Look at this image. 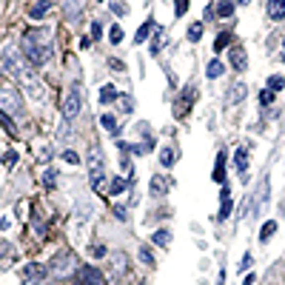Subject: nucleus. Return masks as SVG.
I'll return each instance as SVG.
<instances>
[{"instance_id": "obj_2", "label": "nucleus", "mask_w": 285, "mask_h": 285, "mask_svg": "<svg viewBox=\"0 0 285 285\" xmlns=\"http://www.w3.org/2000/svg\"><path fill=\"white\" fill-rule=\"evenodd\" d=\"M55 55V32L52 29H29L23 34V57L32 68H43Z\"/></svg>"}, {"instance_id": "obj_12", "label": "nucleus", "mask_w": 285, "mask_h": 285, "mask_svg": "<svg viewBox=\"0 0 285 285\" xmlns=\"http://www.w3.org/2000/svg\"><path fill=\"white\" fill-rule=\"evenodd\" d=\"M194 94H197V91H194V86H188V89L180 94V100H177V106H174V114H177V117H182V114L188 112V106H191V97H194Z\"/></svg>"}, {"instance_id": "obj_37", "label": "nucleus", "mask_w": 285, "mask_h": 285, "mask_svg": "<svg viewBox=\"0 0 285 285\" xmlns=\"http://www.w3.org/2000/svg\"><path fill=\"white\" fill-rule=\"evenodd\" d=\"M109 40H112V43H120V40H123V29H120V26H112V32H109Z\"/></svg>"}, {"instance_id": "obj_4", "label": "nucleus", "mask_w": 285, "mask_h": 285, "mask_svg": "<svg viewBox=\"0 0 285 285\" xmlns=\"http://www.w3.org/2000/svg\"><path fill=\"white\" fill-rule=\"evenodd\" d=\"M86 166H89V180L94 191H103L106 185V157H103L97 148H89V157H86Z\"/></svg>"}, {"instance_id": "obj_6", "label": "nucleus", "mask_w": 285, "mask_h": 285, "mask_svg": "<svg viewBox=\"0 0 285 285\" xmlns=\"http://www.w3.org/2000/svg\"><path fill=\"white\" fill-rule=\"evenodd\" d=\"M74 285H106V277L94 265H80L74 271Z\"/></svg>"}, {"instance_id": "obj_16", "label": "nucleus", "mask_w": 285, "mask_h": 285, "mask_svg": "<svg viewBox=\"0 0 285 285\" xmlns=\"http://www.w3.org/2000/svg\"><path fill=\"white\" fill-rule=\"evenodd\" d=\"M223 205H220V214H217V220L223 223V220H228V214H231V208H234V203H231V194H228V188H223Z\"/></svg>"}, {"instance_id": "obj_43", "label": "nucleus", "mask_w": 285, "mask_h": 285, "mask_svg": "<svg viewBox=\"0 0 285 285\" xmlns=\"http://www.w3.org/2000/svg\"><path fill=\"white\" fill-rule=\"evenodd\" d=\"M91 257H106V248L103 245H91Z\"/></svg>"}, {"instance_id": "obj_15", "label": "nucleus", "mask_w": 285, "mask_h": 285, "mask_svg": "<svg viewBox=\"0 0 285 285\" xmlns=\"http://www.w3.org/2000/svg\"><path fill=\"white\" fill-rule=\"evenodd\" d=\"M268 17H271V20H283L285 17V0H268Z\"/></svg>"}, {"instance_id": "obj_17", "label": "nucleus", "mask_w": 285, "mask_h": 285, "mask_svg": "<svg viewBox=\"0 0 285 285\" xmlns=\"http://www.w3.org/2000/svg\"><path fill=\"white\" fill-rule=\"evenodd\" d=\"M231 66L237 71H245L248 68V60H245V52L242 49H231Z\"/></svg>"}, {"instance_id": "obj_23", "label": "nucleus", "mask_w": 285, "mask_h": 285, "mask_svg": "<svg viewBox=\"0 0 285 285\" xmlns=\"http://www.w3.org/2000/svg\"><path fill=\"white\" fill-rule=\"evenodd\" d=\"M274 234H277V223H274V220H268V223L260 228V239H262V242H268Z\"/></svg>"}, {"instance_id": "obj_42", "label": "nucleus", "mask_w": 285, "mask_h": 285, "mask_svg": "<svg viewBox=\"0 0 285 285\" xmlns=\"http://www.w3.org/2000/svg\"><path fill=\"white\" fill-rule=\"evenodd\" d=\"M114 214H117V220L128 223V211H125V208H120V205H117V208H114Z\"/></svg>"}, {"instance_id": "obj_32", "label": "nucleus", "mask_w": 285, "mask_h": 285, "mask_svg": "<svg viewBox=\"0 0 285 285\" xmlns=\"http://www.w3.org/2000/svg\"><path fill=\"white\" fill-rule=\"evenodd\" d=\"M55 180H57L55 169H46V174H43V185H46V188H55Z\"/></svg>"}, {"instance_id": "obj_26", "label": "nucleus", "mask_w": 285, "mask_h": 285, "mask_svg": "<svg viewBox=\"0 0 285 285\" xmlns=\"http://www.w3.org/2000/svg\"><path fill=\"white\" fill-rule=\"evenodd\" d=\"M151 194H154V197H163V194H166V180H163V177H151Z\"/></svg>"}, {"instance_id": "obj_41", "label": "nucleus", "mask_w": 285, "mask_h": 285, "mask_svg": "<svg viewBox=\"0 0 285 285\" xmlns=\"http://www.w3.org/2000/svg\"><path fill=\"white\" fill-rule=\"evenodd\" d=\"M174 3H177V17H180V14H185V9H188V0H174Z\"/></svg>"}, {"instance_id": "obj_7", "label": "nucleus", "mask_w": 285, "mask_h": 285, "mask_svg": "<svg viewBox=\"0 0 285 285\" xmlns=\"http://www.w3.org/2000/svg\"><path fill=\"white\" fill-rule=\"evenodd\" d=\"M49 271L57 274V277H66V274L74 271V262H71V254L68 251H60L52 257V265H49Z\"/></svg>"}, {"instance_id": "obj_5", "label": "nucleus", "mask_w": 285, "mask_h": 285, "mask_svg": "<svg viewBox=\"0 0 285 285\" xmlns=\"http://www.w3.org/2000/svg\"><path fill=\"white\" fill-rule=\"evenodd\" d=\"M80 109H83V91H80V86L74 83V86L68 89L66 100H63V117H66V120H74L80 114Z\"/></svg>"}, {"instance_id": "obj_19", "label": "nucleus", "mask_w": 285, "mask_h": 285, "mask_svg": "<svg viewBox=\"0 0 285 285\" xmlns=\"http://www.w3.org/2000/svg\"><path fill=\"white\" fill-rule=\"evenodd\" d=\"M117 97H120V94H117V89H114L112 83H106V86L100 89V103H103V106H109V103H114Z\"/></svg>"}, {"instance_id": "obj_9", "label": "nucleus", "mask_w": 285, "mask_h": 285, "mask_svg": "<svg viewBox=\"0 0 285 285\" xmlns=\"http://www.w3.org/2000/svg\"><path fill=\"white\" fill-rule=\"evenodd\" d=\"M234 166L239 171V180H245L248 177V146H239L234 151Z\"/></svg>"}, {"instance_id": "obj_47", "label": "nucleus", "mask_w": 285, "mask_h": 285, "mask_svg": "<svg viewBox=\"0 0 285 285\" xmlns=\"http://www.w3.org/2000/svg\"><path fill=\"white\" fill-rule=\"evenodd\" d=\"M242 285H254V277L248 274V277H245V283H242Z\"/></svg>"}, {"instance_id": "obj_45", "label": "nucleus", "mask_w": 285, "mask_h": 285, "mask_svg": "<svg viewBox=\"0 0 285 285\" xmlns=\"http://www.w3.org/2000/svg\"><path fill=\"white\" fill-rule=\"evenodd\" d=\"M109 66H112L114 71H120V68H123V63H120V60H109Z\"/></svg>"}, {"instance_id": "obj_21", "label": "nucleus", "mask_w": 285, "mask_h": 285, "mask_svg": "<svg viewBox=\"0 0 285 285\" xmlns=\"http://www.w3.org/2000/svg\"><path fill=\"white\" fill-rule=\"evenodd\" d=\"M100 125L109 131V134H117V131H120V125H117V117H114V114H100Z\"/></svg>"}, {"instance_id": "obj_31", "label": "nucleus", "mask_w": 285, "mask_h": 285, "mask_svg": "<svg viewBox=\"0 0 285 285\" xmlns=\"http://www.w3.org/2000/svg\"><path fill=\"white\" fill-rule=\"evenodd\" d=\"M125 262H128V260H125L123 254H114V274H117V277L125 271Z\"/></svg>"}, {"instance_id": "obj_46", "label": "nucleus", "mask_w": 285, "mask_h": 285, "mask_svg": "<svg viewBox=\"0 0 285 285\" xmlns=\"http://www.w3.org/2000/svg\"><path fill=\"white\" fill-rule=\"evenodd\" d=\"M112 11H114V14H125V9L120 6V3H114V6H112Z\"/></svg>"}, {"instance_id": "obj_28", "label": "nucleus", "mask_w": 285, "mask_h": 285, "mask_svg": "<svg viewBox=\"0 0 285 285\" xmlns=\"http://www.w3.org/2000/svg\"><path fill=\"white\" fill-rule=\"evenodd\" d=\"M200 37H203V23H191V26H188V40L197 43Z\"/></svg>"}, {"instance_id": "obj_20", "label": "nucleus", "mask_w": 285, "mask_h": 285, "mask_svg": "<svg viewBox=\"0 0 285 285\" xmlns=\"http://www.w3.org/2000/svg\"><path fill=\"white\" fill-rule=\"evenodd\" d=\"M223 71H226V66H223L220 60H211V63L205 66V77H208V80H217V77H223Z\"/></svg>"}, {"instance_id": "obj_10", "label": "nucleus", "mask_w": 285, "mask_h": 285, "mask_svg": "<svg viewBox=\"0 0 285 285\" xmlns=\"http://www.w3.org/2000/svg\"><path fill=\"white\" fill-rule=\"evenodd\" d=\"M17 260V251L9 239H0V268H9V262Z\"/></svg>"}, {"instance_id": "obj_11", "label": "nucleus", "mask_w": 285, "mask_h": 285, "mask_svg": "<svg viewBox=\"0 0 285 285\" xmlns=\"http://www.w3.org/2000/svg\"><path fill=\"white\" fill-rule=\"evenodd\" d=\"M49 11H52V0H34L32 9H29V17L32 20H43V17H49Z\"/></svg>"}, {"instance_id": "obj_35", "label": "nucleus", "mask_w": 285, "mask_h": 285, "mask_svg": "<svg viewBox=\"0 0 285 285\" xmlns=\"http://www.w3.org/2000/svg\"><path fill=\"white\" fill-rule=\"evenodd\" d=\"M120 112L131 114L134 112V100H131V97H120Z\"/></svg>"}, {"instance_id": "obj_1", "label": "nucleus", "mask_w": 285, "mask_h": 285, "mask_svg": "<svg viewBox=\"0 0 285 285\" xmlns=\"http://www.w3.org/2000/svg\"><path fill=\"white\" fill-rule=\"evenodd\" d=\"M0 66H3V71H6V74H9L20 89H26L29 97H34V100H46L43 83L37 80L34 68L29 66V60H26V57H23L11 43H6L3 49H0Z\"/></svg>"}, {"instance_id": "obj_34", "label": "nucleus", "mask_w": 285, "mask_h": 285, "mask_svg": "<svg viewBox=\"0 0 285 285\" xmlns=\"http://www.w3.org/2000/svg\"><path fill=\"white\" fill-rule=\"evenodd\" d=\"M0 125H3L6 131H11V134H14V125H11V117H9L6 112H3V109H0Z\"/></svg>"}, {"instance_id": "obj_36", "label": "nucleus", "mask_w": 285, "mask_h": 285, "mask_svg": "<svg viewBox=\"0 0 285 285\" xmlns=\"http://www.w3.org/2000/svg\"><path fill=\"white\" fill-rule=\"evenodd\" d=\"M271 103H274V91L271 89L260 91V106H271Z\"/></svg>"}, {"instance_id": "obj_33", "label": "nucleus", "mask_w": 285, "mask_h": 285, "mask_svg": "<svg viewBox=\"0 0 285 285\" xmlns=\"http://www.w3.org/2000/svg\"><path fill=\"white\" fill-rule=\"evenodd\" d=\"M123 188H125V180H123V177L112 180V185H109V191H112V194H123Z\"/></svg>"}, {"instance_id": "obj_22", "label": "nucleus", "mask_w": 285, "mask_h": 285, "mask_svg": "<svg viewBox=\"0 0 285 285\" xmlns=\"http://www.w3.org/2000/svg\"><path fill=\"white\" fill-rule=\"evenodd\" d=\"M174 160H177V154L171 151V146H166L163 151H160V166H163V169H171V166H174Z\"/></svg>"}, {"instance_id": "obj_27", "label": "nucleus", "mask_w": 285, "mask_h": 285, "mask_svg": "<svg viewBox=\"0 0 285 285\" xmlns=\"http://www.w3.org/2000/svg\"><path fill=\"white\" fill-rule=\"evenodd\" d=\"M214 14H220V17H231V14H234V3H231V0L217 3V11H214Z\"/></svg>"}, {"instance_id": "obj_29", "label": "nucleus", "mask_w": 285, "mask_h": 285, "mask_svg": "<svg viewBox=\"0 0 285 285\" xmlns=\"http://www.w3.org/2000/svg\"><path fill=\"white\" fill-rule=\"evenodd\" d=\"M283 86H285V77H280V74H271L268 77V89L277 94V91H283Z\"/></svg>"}, {"instance_id": "obj_39", "label": "nucleus", "mask_w": 285, "mask_h": 285, "mask_svg": "<svg viewBox=\"0 0 285 285\" xmlns=\"http://www.w3.org/2000/svg\"><path fill=\"white\" fill-rule=\"evenodd\" d=\"M3 163H6V166H14V163H17V151H6V154H3Z\"/></svg>"}, {"instance_id": "obj_3", "label": "nucleus", "mask_w": 285, "mask_h": 285, "mask_svg": "<svg viewBox=\"0 0 285 285\" xmlns=\"http://www.w3.org/2000/svg\"><path fill=\"white\" fill-rule=\"evenodd\" d=\"M0 109L9 114V117H23L26 114V106L20 100V91L11 80H3L0 77Z\"/></svg>"}, {"instance_id": "obj_44", "label": "nucleus", "mask_w": 285, "mask_h": 285, "mask_svg": "<svg viewBox=\"0 0 285 285\" xmlns=\"http://www.w3.org/2000/svg\"><path fill=\"white\" fill-rule=\"evenodd\" d=\"M251 262H254V260H251V254H245V257H242V262H239V268H242V271H248Z\"/></svg>"}, {"instance_id": "obj_40", "label": "nucleus", "mask_w": 285, "mask_h": 285, "mask_svg": "<svg viewBox=\"0 0 285 285\" xmlns=\"http://www.w3.org/2000/svg\"><path fill=\"white\" fill-rule=\"evenodd\" d=\"M63 160H66V163H71V166H74V163H80V157L74 154V151H63Z\"/></svg>"}, {"instance_id": "obj_30", "label": "nucleus", "mask_w": 285, "mask_h": 285, "mask_svg": "<svg viewBox=\"0 0 285 285\" xmlns=\"http://www.w3.org/2000/svg\"><path fill=\"white\" fill-rule=\"evenodd\" d=\"M166 46V34L163 32H157L154 34V43H151V55H160V49Z\"/></svg>"}, {"instance_id": "obj_25", "label": "nucleus", "mask_w": 285, "mask_h": 285, "mask_svg": "<svg viewBox=\"0 0 285 285\" xmlns=\"http://www.w3.org/2000/svg\"><path fill=\"white\" fill-rule=\"evenodd\" d=\"M231 37H234L231 32H220V34H217V40H214V52H223V49H226V46L231 43Z\"/></svg>"}, {"instance_id": "obj_14", "label": "nucleus", "mask_w": 285, "mask_h": 285, "mask_svg": "<svg viewBox=\"0 0 285 285\" xmlns=\"http://www.w3.org/2000/svg\"><path fill=\"white\" fill-rule=\"evenodd\" d=\"M211 180H214V182H223V180H226V151H220V154H217V163H214V174H211Z\"/></svg>"}, {"instance_id": "obj_38", "label": "nucleus", "mask_w": 285, "mask_h": 285, "mask_svg": "<svg viewBox=\"0 0 285 285\" xmlns=\"http://www.w3.org/2000/svg\"><path fill=\"white\" fill-rule=\"evenodd\" d=\"M140 260L146 262V265H154V254H151V251L143 245V248H140Z\"/></svg>"}, {"instance_id": "obj_24", "label": "nucleus", "mask_w": 285, "mask_h": 285, "mask_svg": "<svg viewBox=\"0 0 285 285\" xmlns=\"http://www.w3.org/2000/svg\"><path fill=\"white\" fill-rule=\"evenodd\" d=\"M151 239H154V245H160V248H166V245L171 242V231H166V228H160V231H157V234H154Z\"/></svg>"}, {"instance_id": "obj_18", "label": "nucleus", "mask_w": 285, "mask_h": 285, "mask_svg": "<svg viewBox=\"0 0 285 285\" xmlns=\"http://www.w3.org/2000/svg\"><path fill=\"white\" fill-rule=\"evenodd\" d=\"M154 29H157V26H154V20H148V23H143V26H140V32L134 34V43H146L148 37H154Z\"/></svg>"}, {"instance_id": "obj_13", "label": "nucleus", "mask_w": 285, "mask_h": 285, "mask_svg": "<svg viewBox=\"0 0 285 285\" xmlns=\"http://www.w3.org/2000/svg\"><path fill=\"white\" fill-rule=\"evenodd\" d=\"M245 83H234V86H231V89H228V97L226 100L231 103V106H237V103H242V97H245Z\"/></svg>"}, {"instance_id": "obj_8", "label": "nucleus", "mask_w": 285, "mask_h": 285, "mask_svg": "<svg viewBox=\"0 0 285 285\" xmlns=\"http://www.w3.org/2000/svg\"><path fill=\"white\" fill-rule=\"evenodd\" d=\"M46 274H49V268H46V265H26V268H23L26 285H43Z\"/></svg>"}]
</instances>
